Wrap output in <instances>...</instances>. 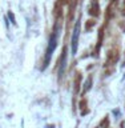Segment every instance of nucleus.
I'll return each instance as SVG.
<instances>
[{
	"label": "nucleus",
	"mask_w": 125,
	"mask_h": 128,
	"mask_svg": "<svg viewBox=\"0 0 125 128\" xmlns=\"http://www.w3.org/2000/svg\"><path fill=\"white\" fill-rule=\"evenodd\" d=\"M8 18L11 19L12 24H16V22H15V16H13V14H12V12H8Z\"/></svg>",
	"instance_id": "obj_4"
},
{
	"label": "nucleus",
	"mask_w": 125,
	"mask_h": 128,
	"mask_svg": "<svg viewBox=\"0 0 125 128\" xmlns=\"http://www.w3.org/2000/svg\"><path fill=\"white\" fill-rule=\"evenodd\" d=\"M65 63H67V56L64 55V59H63V62H61V67H60V71H59V75H60V76H63V74H64V68H65Z\"/></svg>",
	"instance_id": "obj_3"
},
{
	"label": "nucleus",
	"mask_w": 125,
	"mask_h": 128,
	"mask_svg": "<svg viewBox=\"0 0 125 128\" xmlns=\"http://www.w3.org/2000/svg\"><path fill=\"white\" fill-rule=\"evenodd\" d=\"M80 30H81V23L80 19L76 22L73 31H72V55L77 54V48H79V38H80Z\"/></svg>",
	"instance_id": "obj_2"
},
{
	"label": "nucleus",
	"mask_w": 125,
	"mask_h": 128,
	"mask_svg": "<svg viewBox=\"0 0 125 128\" xmlns=\"http://www.w3.org/2000/svg\"><path fill=\"white\" fill-rule=\"evenodd\" d=\"M59 30H60V26H56V30L53 31V35L51 36V40H49V44H48V48H47V54H45V62H44V68L48 67L49 64V60L53 55V51L56 46H57V39H59Z\"/></svg>",
	"instance_id": "obj_1"
},
{
	"label": "nucleus",
	"mask_w": 125,
	"mask_h": 128,
	"mask_svg": "<svg viewBox=\"0 0 125 128\" xmlns=\"http://www.w3.org/2000/svg\"><path fill=\"white\" fill-rule=\"evenodd\" d=\"M45 128H49V127H45Z\"/></svg>",
	"instance_id": "obj_5"
}]
</instances>
